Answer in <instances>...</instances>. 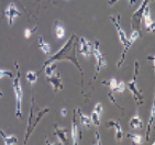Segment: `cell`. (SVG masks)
<instances>
[{"label":"cell","mask_w":155,"mask_h":145,"mask_svg":"<svg viewBox=\"0 0 155 145\" xmlns=\"http://www.w3.org/2000/svg\"><path fill=\"white\" fill-rule=\"evenodd\" d=\"M5 15H6L7 20H8V24L11 27L15 23V19H18L21 15V13L18 10V8H17V6H15V3L10 2L6 8V10H5Z\"/></svg>","instance_id":"cell-8"},{"label":"cell","mask_w":155,"mask_h":145,"mask_svg":"<svg viewBox=\"0 0 155 145\" xmlns=\"http://www.w3.org/2000/svg\"><path fill=\"white\" fill-rule=\"evenodd\" d=\"M48 111H50L48 108H46V109H40L39 107L36 106L34 97L31 98V108H30V112H29V119H28L27 131H25V134H24V144H27L28 140L30 139V136L32 135V133L34 132L36 127L39 125L42 118Z\"/></svg>","instance_id":"cell-2"},{"label":"cell","mask_w":155,"mask_h":145,"mask_svg":"<svg viewBox=\"0 0 155 145\" xmlns=\"http://www.w3.org/2000/svg\"><path fill=\"white\" fill-rule=\"evenodd\" d=\"M46 80L53 86V90L55 94L61 91L63 89V87H64L62 83V77H61V74L58 71L55 73V74H52L51 76H46Z\"/></svg>","instance_id":"cell-13"},{"label":"cell","mask_w":155,"mask_h":145,"mask_svg":"<svg viewBox=\"0 0 155 145\" xmlns=\"http://www.w3.org/2000/svg\"><path fill=\"white\" fill-rule=\"evenodd\" d=\"M102 106H101V104H96V106H95V109H94V111H95V112H97L99 114V116H100V114H101L102 113Z\"/></svg>","instance_id":"cell-30"},{"label":"cell","mask_w":155,"mask_h":145,"mask_svg":"<svg viewBox=\"0 0 155 145\" xmlns=\"http://www.w3.org/2000/svg\"><path fill=\"white\" fill-rule=\"evenodd\" d=\"M95 136H96V142H95L96 144H99V145L102 144V142L100 141V133H99L98 131H96L95 132Z\"/></svg>","instance_id":"cell-32"},{"label":"cell","mask_w":155,"mask_h":145,"mask_svg":"<svg viewBox=\"0 0 155 145\" xmlns=\"http://www.w3.org/2000/svg\"><path fill=\"white\" fill-rule=\"evenodd\" d=\"M77 114H78V118H79V121H81V124L83 127H87V129H89L91 127V120H90V117L86 116L85 113H83L81 111V109H77Z\"/></svg>","instance_id":"cell-17"},{"label":"cell","mask_w":155,"mask_h":145,"mask_svg":"<svg viewBox=\"0 0 155 145\" xmlns=\"http://www.w3.org/2000/svg\"><path fill=\"white\" fill-rule=\"evenodd\" d=\"M120 19H121V15H110V20L112 21L114 28H116V31L118 33V38H119V41L121 42V44L124 45L128 41V36L125 34V32L122 30L121 25H120Z\"/></svg>","instance_id":"cell-9"},{"label":"cell","mask_w":155,"mask_h":145,"mask_svg":"<svg viewBox=\"0 0 155 145\" xmlns=\"http://www.w3.org/2000/svg\"><path fill=\"white\" fill-rule=\"evenodd\" d=\"M140 36H141V32H139L137 30H132L131 35H130V38L128 39L127 43L123 45V52H122V54H121L120 61L117 63V67H118V68L121 67V65H122L123 62H124V59H125V56H127V53H128V51L130 50V48H131L132 45H133V43H134V42L137 41V40L139 39Z\"/></svg>","instance_id":"cell-7"},{"label":"cell","mask_w":155,"mask_h":145,"mask_svg":"<svg viewBox=\"0 0 155 145\" xmlns=\"http://www.w3.org/2000/svg\"><path fill=\"white\" fill-rule=\"evenodd\" d=\"M127 136L128 137H130V139L132 140V142L133 143H135V144H137V145H140V144H142V142H143V137L141 135H139V134H127Z\"/></svg>","instance_id":"cell-24"},{"label":"cell","mask_w":155,"mask_h":145,"mask_svg":"<svg viewBox=\"0 0 155 145\" xmlns=\"http://www.w3.org/2000/svg\"><path fill=\"white\" fill-rule=\"evenodd\" d=\"M55 34H56V38L57 39H63L64 35H65V29H64V25L63 23L58 22L57 21L56 25H55Z\"/></svg>","instance_id":"cell-21"},{"label":"cell","mask_w":155,"mask_h":145,"mask_svg":"<svg viewBox=\"0 0 155 145\" xmlns=\"http://www.w3.org/2000/svg\"><path fill=\"white\" fill-rule=\"evenodd\" d=\"M17 75L13 77V91L15 95V117L22 118V99H23V89L21 86V73L18 62H15Z\"/></svg>","instance_id":"cell-3"},{"label":"cell","mask_w":155,"mask_h":145,"mask_svg":"<svg viewBox=\"0 0 155 145\" xmlns=\"http://www.w3.org/2000/svg\"><path fill=\"white\" fill-rule=\"evenodd\" d=\"M117 1H118V0H109V1H108V5H109V6H112V5H114ZM135 2H137V0H129L130 6H133V5H135Z\"/></svg>","instance_id":"cell-31"},{"label":"cell","mask_w":155,"mask_h":145,"mask_svg":"<svg viewBox=\"0 0 155 145\" xmlns=\"http://www.w3.org/2000/svg\"><path fill=\"white\" fill-rule=\"evenodd\" d=\"M90 120H91V124H94L95 127H99L100 125V119H99V114L95 111L91 112L90 116Z\"/></svg>","instance_id":"cell-25"},{"label":"cell","mask_w":155,"mask_h":145,"mask_svg":"<svg viewBox=\"0 0 155 145\" xmlns=\"http://www.w3.org/2000/svg\"><path fill=\"white\" fill-rule=\"evenodd\" d=\"M99 41L96 40L95 43H94V46H93V54L94 56H95L96 59V71H95V75H94V79L97 78V75L100 71H101V68L106 67L107 66V61H106V57L104 56V54L100 52V48H99Z\"/></svg>","instance_id":"cell-5"},{"label":"cell","mask_w":155,"mask_h":145,"mask_svg":"<svg viewBox=\"0 0 155 145\" xmlns=\"http://www.w3.org/2000/svg\"><path fill=\"white\" fill-rule=\"evenodd\" d=\"M81 137V132L78 127V120H77V109L74 110L73 113V122H72V139L73 144H78V140Z\"/></svg>","instance_id":"cell-10"},{"label":"cell","mask_w":155,"mask_h":145,"mask_svg":"<svg viewBox=\"0 0 155 145\" xmlns=\"http://www.w3.org/2000/svg\"><path fill=\"white\" fill-rule=\"evenodd\" d=\"M2 95H3L2 91H0V97H2Z\"/></svg>","instance_id":"cell-34"},{"label":"cell","mask_w":155,"mask_h":145,"mask_svg":"<svg viewBox=\"0 0 155 145\" xmlns=\"http://www.w3.org/2000/svg\"><path fill=\"white\" fill-rule=\"evenodd\" d=\"M38 42H39V46L42 50V52L46 54V55H50V53H51V45L48 44V42H45L44 39L41 35L38 38Z\"/></svg>","instance_id":"cell-20"},{"label":"cell","mask_w":155,"mask_h":145,"mask_svg":"<svg viewBox=\"0 0 155 145\" xmlns=\"http://www.w3.org/2000/svg\"><path fill=\"white\" fill-rule=\"evenodd\" d=\"M129 124H130V127L133 129V130H137V129H141V127H143V121L141 120L140 116H139V112L135 113V116L133 118H131L130 122H129Z\"/></svg>","instance_id":"cell-18"},{"label":"cell","mask_w":155,"mask_h":145,"mask_svg":"<svg viewBox=\"0 0 155 145\" xmlns=\"http://www.w3.org/2000/svg\"><path fill=\"white\" fill-rule=\"evenodd\" d=\"M139 69H140V64L139 62L134 63V74H133V78L131 79V81L127 85L128 89L130 90V92L132 94L134 100L137 101V104L140 106V104H143V97H142V92L137 89V74H139Z\"/></svg>","instance_id":"cell-4"},{"label":"cell","mask_w":155,"mask_h":145,"mask_svg":"<svg viewBox=\"0 0 155 145\" xmlns=\"http://www.w3.org/2000/svg\"><path fill=\"white\" fill-rule=\"evenodd\" d=\"M75 39H76V35L73 34V35L67 40V42H66L65 44L60 48V51H57L53 56L50 57V58L44 63V65L43 66L56 62V61H61V59H67V61L73 62L75 65H76V67L78 68V71H81V77H83L84 71H83V69H81V64L78 63L77 58H76V55H75Z\"/></svg>","instance_id":"cell-1"},{"label":"cell","mask_w":155,"mask_h":145,"mask_svg":"<svg viewBox=\"0 0 155 145\" xmlns=\"http://www.w3.org/2000/svg\"><path fill=\"white\" fill-rule=\"evenodd\" d=\"M106 127H114V137L117 143H120L123 139V131L119 120H110L106 123Z\"/></svg>","instance_id":"cell-11"},{"label":"cell","mask_w":155,"mask_h":145,"mask_svg":"<svg viewBox=\"0 0 155 145\" xmlns=\"http://www.w3.org/2000/svg\"><path fill=\"white\" fill-rule=\"evenodd\" d=\"M3 77H9V78H13L15 75L11 71H7V69H0V79Z\"/></svg>","instance_id":"cell-28"},{"label":"cell","mask_w":155,"mask_h":145,"mask_svg":"<svg viewBox=\"0 0 155 145\" xmlns=\"http://www.w3.org/2000/svg\"><path fill=\"white\" fill-rule=\"evenodd\" d=\"M43 68L45 69V76H51L56 71V64L55 63H51V64L43 66Z\"/></svg>","instance_id":"cell-23"},{"label":"cell","mask_w":155,"mask_h":145,"mask_svg":"<svg viewBox=\"0 0 155 145\" xmlns=\"http://www.w3.org/2000/svg\"><path fill=\"white\" fill-rule=\"evenodd\" d=\"M154 118H155V106L153 104L152 108H151V111H150L149 123H147V127H146V140H150V134H151V129H152L153 122H154Z\"/></svg>","instance_id":"cell-19"},{"label":"cell","mask_w":155,"mask_h":145,"mask_svg":"<svg viewBox=\"0 0 155 145\" xmlns=\"http://www.w3.org/2000/svg\"><path fill=\"white\" fill-rule=\"evenodd\" d=\"M102 84H107L108 86L110 87L111 92H114V88H116L118 81H117L116 78H111V79H109V80H104V81H102Z\"/></svg>","instance_id":"cell-26"},{"label":"cell","mask_w":155,"mask_h":145,"mask_svg":"<svg viewBox=\"0 0 155 145\" xmlns=\"http://www.w3.org/2000/svg\"><path fill=\"white\" fill-rule=\"evenodd\" d=\"M150 2H151V0H142V5L132 15V30H137L139 32H141V21H142V18H143V11L145 9V7L147 5H150Z\"/></svg>","instance_id":"cell-6"},{"label":"cell","mask_w":155,"mask_h":145,"mask_svg":"<svg viewBox=\"0 0 155 145\" xmlns=\"http://www.w3.org/2000/svg\"><path fill=\"white\" fill-rule=\"evenodd\" d=\"M25 78H27V80L31 85H34V84L38 81V75H36L35 71H28L27 75H25Z\"/></svg>","instance_id":"cell-22"},{"label":"cell","mask_w":155,"mask_h":145,"mask_svg":"<svg viewBox=\"0 0 155 145\" xmlns=\"http://www.w3.org/2000/svg\"><path fill=\"white\" fill-rule=\"evenodd\" d=\"M0 136H1V139L3 140V143L6 145H15V144H18V142H19L15 135H7V134L1 130H0Z\"/></svg>","instance_id":"cell-16"},{"label":"cell","mask_w":155,"mask_h":145,"mask_svg":"<svg viewBox=\"0 0 155 145\" xmlns=\"http://www.w3.org/2000/svg\"><path fill=\"white\" fill-rule=\"evenodd\" d=\"M61 113H62V116H63V117H65V116H66V113H67V112H66V109H65V108H64V109H62Z\"/></svg>","instance_id":"cell-33"},{"label":"cell","mask_w":155,"mask_h":145,"mask_svg":"<svg viewBox=\"0 0 155 145\" xmlns=\"http://www.w3.org/2000/svg\"><path fill=\"white\" fill-rule=\"evenodd\" d=\"M66 1H68V0H66Z\"/></svg>","instance_id":"cell-35"},{"label":"cell","mask_w":155,"mask_h":145,"mask_svg":"<svg viewBox=\"0 0 155 145\" xmlns=\"http://www.w3.org/2000/svg\"><path fill=\"white\" fill-rule=\"evenodd\" d=\"M125 88H127V84H125L124 81H120V83L117 84V86H116V88H114V91L122 94V92L125 90Z\"/></svg>","instance_id":"cell-27"},{"label":"cell","mask_w":155,"mask_h":145,"mask_svg":"<svg viewBox=\"0 0 155 145\" xmlns=\"http://www.w3.org/2000/svg\"><path fill=\"white\" fill-rule=\"evenodd\" d=\"M78 42H79V52L81 55L84 57H90V55L93 54V44L83 36L79 38Z\"/></svg>","instance_id":"cell-12"},{"label":"cell","mask_w":155,"mask_h":145,"mask_svg":"<svg viewBox=\"0 0 155 145\" xmlns=\"http://www.w3.org/2000/svg\"><path fill=\"white\" fill-rule=\"evenodd\" d=\"M36 30H38V25H35L33 29H25V30H24V38H25V39H29V38H31L32 33L35 32Z\"/></svg>","instance_id":"cell-29"},{"label":"cell","mask_w":155,"mask_h":145,"mask_svg":"<svg viewBox=\"0 0 155 145\" xmlns=\"http://www.w3.org/2000/svg\"><path fill=\"white\" fill-rule=\"evenodd\" d=\"M54 134L57 136L60 144H67V130L65 127H60L57 124H54Z\"/></svg>","instance_id":"cell-14"},{"label":"cell","mask_w":155,"mask_h":145,"mask_svg":"<svg viewBox=\"0 0 155 145\" xmlns=\"http://www.w3.org/2000/svg\"><path fill=\"white\" fill-rule=\"evenodd\" d=\"M143 19L145 27L147 31H154V21H153L152 17H151V10H150V5L145 7V9L143 11Z\"/></svg>","instance_id":"cell-15"}]
</instances>
